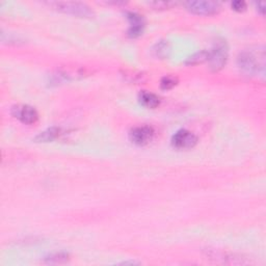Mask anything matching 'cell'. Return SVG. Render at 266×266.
<instances>
[{
	"label": "cell",
	"mask_w": 266,
	"mask_h": 266,
	"mask_svg": "<svg viewBox=\"0 0 266 266\" xmlns=\"http://www.w3.org/2000/svg\"><path fill=\"white\" fill-rule=\"evenodd\" d=\"M258 11H259L262 15H264V12H265V3H264V2H260V3H258Z\"/></svg>",
	"instance_id": "obj_17"
},
{
	"label": "cell",
	"mask_w": 266,
	"mask_h": 266,
	"mask_svg": "<svg viewBox=\"0 0 266 266\" xmlns=\"http://www.w3.org/2000/svg\"><path fill=\"white\" fill-rule=\"evenodd\" d=\"M11 114L14 118L26 125L36 124L39 120V114L35 107L27 104H17L11 109Z\"/></svg>",
	"instance_id": "obj_5"
},
{
	"label": "cell",
	"mask_w": 266,
	"mask_h": 266,
	"mask_svg": "<svg viewBox=\"0 0 266 266\" xmlns=\"http://www.w3.org/2000/svg\"><path fill=\"white\" fill-rule=\"evenodd\" d=\"M69 260V255L67 253H54L49 255L48 257L45 258V262L49 264H60V263H65Z\"/></svg>",
	"instance_id": "obj_13"
},
{
	"label": "cell",
	"mask_w": 266,
	"mask_h": 266,
	"mask_svg": "<svg viewBox=\"0 0 266 266\" xmlns=\"http://www.w3.org/2000/svg\"><path fill=\"white\" fill-rule=\"evenodd\" d=\"M185 6L189 12L196 15L202 16H210L218 14L222 4L217 1H210V0H196V1H187L185 2Z\"/></svg>",
	"instance_id": "obj_4"
},
{
	"label": "cell",
	"mask_w": 266,
	"mask_h": 266,
	"mask_svg": "<svg viewBox=\"0 0 266 266\" xmlns=\"http://www.w3.org/2000/svg\"><path fill=\"white\" fill-rule=\"evenodd\" d=\"M154 129L148 125L133 127L129 132V138L136 146H146L154 137Z\"/></svg>",
	"instance_id": "obj_7"
},
{
	"label": "cell",
	"mask_w": 266,
	"mask_h": 266,
	"mask_svg": "<svg viewBox=\"0 0 266 266\" xmlns=\"http://www.w3.org/2000/svg\"><path fill=\"white\" fill-rule=\"evenodd\" d=\"M171 45L169 43V41H159V42H157L154 47H153L152 51H153V54H154L155 57L157 58H160V59H165V58H168L170 56V53H171Z\"/></svg>",
	"instance_id": "obj_11"
},
{
	"label": "cell",
	"mask_w": 266,
	"mask_h": 266,
	"mask_svg": "<svg viewBox=\"0 0 266 266\" xmlns=\"http://www.w3.org/2000/svg\"><path fill=\"white\" fill-rule=\"evenodd\" d=\"M198 137L187 129H180L172 137V145L179 150L191 149L197 145Z\"/></svg>",
	"instance_id": "obj_6"
},
{
	"label": "cell",
	"mask_w": 266,
	"mask_h": 266,
	"mask_svg": "<svg viewBox=\"0 0 266 266\" xmlns=\"http://www.w3.org/2000/svg\"><path fill=\"white\" fill-rule=\"evenodd\" d=\"M127 19L129 21V28L127 30V35L130 38H138L142 35L145 29V19L141 15L135 13V12H128L126 14Z\"/></svg>",
	"instance_id": "obj_8"
},
{
	"label": "cell",
	"mask_w": 266,
	"mask_h": 266,
	"mask_svg": "<svg viewBox=\"0 0 266 266\" xmlns=\"http://www.w3.org/2000/svg\"><path fill=\"white\" fill-rule=\"evenodd\" d=\"M232 8L236 12H243L247 9V2L242 1V0H237V1H233L231 3Z\"/></svg>",
	"instance_id": "obj_16"
},
{
	"label": "cell",
	"mask_w": 266,
	"mask_h": 266,
	"mask_svg": "<svg viewBox=\"0 0 266 266\" xmlns=\"http://www.w3.org/2000/svg\"><path fill=\"white\" fill-rule=\"evenodd\" d=\"M208 55H209V51L208 50H201L198 51V52L191 54L188 56L185 60V65L187 66H196L199 64L204 63V61L208 60Z\"/></svg>",
	"instance_id": "obj_12"
},
{
	"label": "cell",
	"mask_w": 266,
	"mask_h": 266,
	"mask_svg": "<svg viewBox=\"0 0 266 266\" xmlns=\"http://www.w3.org/2000/svg\"><path fill=\"white\" fill-rule=\"evenodd\" d=\"M48 4L53 7L59 12H63L65 14H69L72 16L80 17V18H90L93 17L94 12L91 8L84 3V2H77V1H51Z\"/></svg>",
	"instance_id": "obj_3"
},
{
	"label": "cell",
	"mask_w": 266,
	"mask_h": 266,
	"mask_svg": "<svg viewBox=\"0 0 266 266\" xmlns=\"http://www.w3.org/2000/svg\"><path fill=\"white\" fill-rule=\"evenodd\" d=\"M178 84V78L174 75H167L162 77L160 80V88L165 90L172 89L174 87H176Z\"/></svg>",
	"instance_id": "obj_14"
},
{
	"label": "cell",
	"mask_w": 266,
	"mask_h": 266,
	"mask_svg": "<svg viewBox=\"0 0 266 266\" xmlns=\"http://www.w3.org/2000/svg\"><path fill=\"white\" fill-rule=\"evenodd\" d=\"M237 65L244 73L257 75L264 73L265 70V53L264 49L243 50L237 57Z\"/></svg>",
	"instance_id": "obj_1"
},
{
	"label": "cell",
	"mask_w": 266,
	"mask_h": 266,
	"mask_svg": "<svg viewBox=\"0 0 266 266\" xmlns=\"http://www.w3.org/2000/svg\"><path fill=\"white\" fill-rule=\"evenodd\" d=\"M60 135V128L58 127H51L46 129L43 132H40L39 134L35 137L37 142H49L53 141Z\"/></svg>",
	"instance_id": "obj_10"
},
{
	"label": "cell",
	"mask_w": 266,
	"mask_h": 266,
	"mask_svg": "<svg viewBox=\"0 0 266 266\" xmlns=\"http://www.w3.org/2000/svg\"><path fill=\"white\" fill-rule=\"evenodd\" d=\"M149 4L156 9L158 8L165 9V8H170L173 5H176L175 2H172V1H154V2H150Z\"/></svg>",
	"instance_id": "obj_15"
},
{
	"label": "cell",
	"mask_w": 266,
	"mask_h": 266,
	"mask_svg": "<svg viewBox=\"0 0 266 266\" xmlns=\"http://www.w3.org/2000/svg\"><path fill=\"white\" fill-rule=\"evenodd\" d=\"M208 51L209 55L207 61L209 64V68L214 71V72H218V71L222 70L227 64L229 56L227 43L224 42L223 40L219 39L214 42V45L211 50Z\"/></svg>",
	"instance_id": "obj_2"
},
{
	"label": "cell",
	"mask_w": 266,
	"mask_h": 266,
	"mask_svg": "<svg viewBox=\"0 0 266 266\" xmlns=\"http://www.w3.org/2000/svg\"><path fill=\"white\" fill-rule=\"evenodd\" d=\"M138 101L142 106L149 109H154L158 107L160 104V98L157 95L153 94L148 90L140 91L138 95Z\"/></svg>",
	"instance_id": "obj_9"
}]
</instances>
